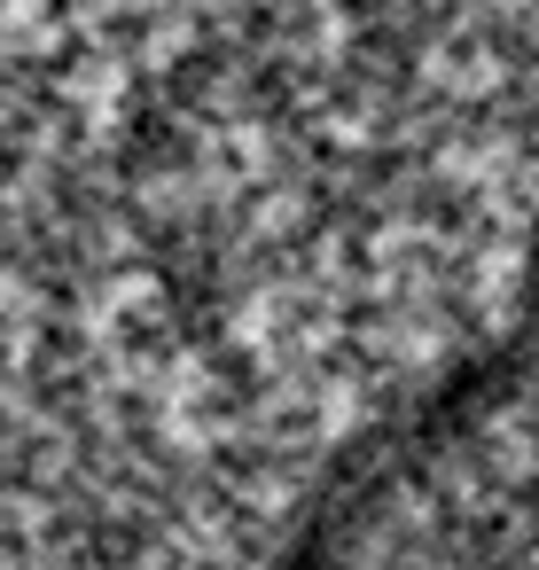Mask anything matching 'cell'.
<instances>
[{
  "label": "cell",
  "instance_id": "1",
  "mask_svg": "<svg viewBox=\"0 0 539 570\" xmlns=\"http://www.w3.org/2000/svg\"><path fill=\"white\" fill-rule=\"evenodd\" d=\"M539 344V0H0V570H305Z\"/></svg>",
  "mask_w": 539,
  "mask_h": 570
},
{
  "label": "cell",
  "instance_id": "2",
  "mask_svg": "<svg viewBox=\"0 0 539 570\" xmlns=\"http://www.w3.org/2000/svg\"><path fill=\"white\" fill-rule=\"evenodd\" d=\"M313 570H539V344L430 430Z\"/></svg>",
  "mask_w": 539,
  "mask_h": 570
}]
</instances>
